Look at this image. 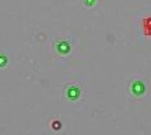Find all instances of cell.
I'll use <instances>...</instances> for the list:
<instances>
[{
    "label": "cell",
    "instance_id": "2",
    "mask_svg": "<svg viewBox=\"0 0 151 135\" xmlns=\"http://www.w3.org/2000/svg\"><path fill=\"white\" fill-rule=\"evenodd\" d=\"M129 89L132 91V93L136 95V96H140V95H143V92H145V84L140 81V80L135 79L134 81L129 84Z\"/></svg>",
    "mask_w": 151,
    "mask_h": 135
},
{
    "label": "cell",
    "instance_id": "3",
    "mask_svg": "<svg viewBox=\"0 0 151 135\" xmlns=\"http://www.w3.org/2000/svg\"><path fill=\"white\" fill-rule=\"evenodd\" d=\"M55 47L60 54H68L70 51V45L68 41H58L55 43Z\"/></svg>",
    "mask_w": 151,
    "mask_h": 135
},
{
    "label": "cell",
    "instance_id": "4",
    "mask_svg": "<svg viewBox=\"0 0 151 135\" xmlns=\"http://www.w3.org/2000/svg\"><path fill=\"white\" fill-rule=\"evenodd\" d=\"M84 4H85V6L91 7V6H93V4H94V0H84Z\"/></svg>",
    "mask_w": 151,
    "mask_h": 135
},
{
    "label": "cell",
    "instance_id": "1",
    "mask_svg": "<svg viewBox=\"0 0 151 135\" xmlns=\"http://www.w3.org/2000/svg\"><path fill=\"white\" fill-rule=\"evenodd\" d=\"M81 95V89L78 88V85H68L65 91V96L68 100H77Z\"/></svg>",
    "mask_w": 151,
    "mask_h": 135
}]
</instances>
